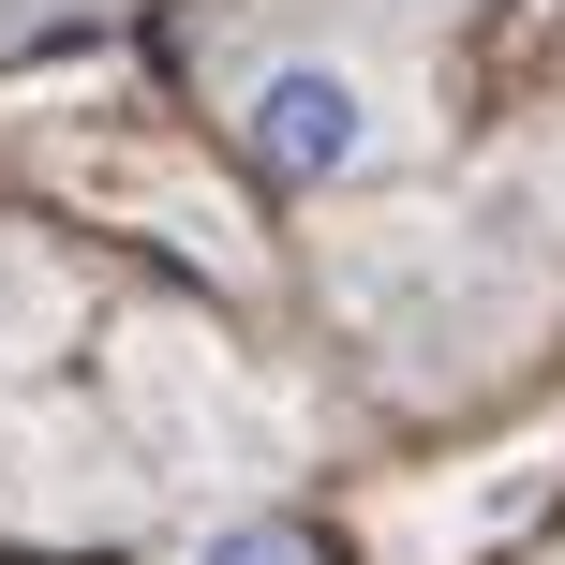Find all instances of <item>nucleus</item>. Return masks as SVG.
<instances>
[{
  "label": "nucleus",
  "instance_id": "f257e3e1",
  "mask_svg": "<svg viewBox=\"0 0 565 565\" xmlns=\"http://www.w3.org/2000/svg\"><path fill=\"white\" fill-rule=\"evenodd\" d=\"M238 149L282 179V194H342V179L387 164V89H372V60L342 45H268L254 75H238Z\"/></svg>",
  "mask_w": 565,
  "mask_h": 565
},
{
  "label": "nucleus",
  "instance_id": "f03ea898",
  "mask_svg": "<svg viewBox=\"0 0 565 565\" xmlns=\"http://www.w3.org/2000/svg\"><path fill=\"white\" fill-rule=\"evenodd\" d=\"M179 565H312V536H298V521H209Z\"/></svg>",
  "mask_w": 565,
  "mask_h": 565
},
{
  "label": "nucleus",
  "instance_id": "7ed1b4c3",
  "mask_svg": "<svg viewBox=\"0 0 565 565\" xmlns=\"http://www.w3.org/2000/svg\"><path fill=\"white\" fill-rule=\"evenodd\" d=\"M15 15H45V0H0V30H15Z\"/></svg>",
  "mask_w": 565,
  "mask_h": 565
}]
</instances>
